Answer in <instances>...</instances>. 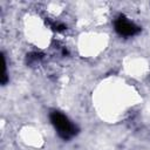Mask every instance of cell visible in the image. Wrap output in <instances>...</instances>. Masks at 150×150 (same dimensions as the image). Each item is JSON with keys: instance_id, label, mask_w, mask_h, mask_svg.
<instances>
[{"instance_id": "obj_2", "label": "cell", "mask_w": 150, "mask_h": 150, "mask_svg": "<svg viewBox=\"0 0 150 150\" xmlns=\"http://www.w3.org/2000/svg\"><path fill=\"white\" fill-rule=\"evenodd\" d=\"M114 27H115V30L121 36H124V38L134 36V35H136L141 32V28L136 23H134L132 21L127 19L124 15H120L115 19Z\"/></svg>"}, {"instance_id": "obj_1", "label": "cell", "mask_w": 150, "mask_h": 150, "mask_svg": "<svg viewBox=\"0 0 150 150\" xmlns=\"http://www.w3.org/2000/svg\"><path fill=\"white\" fill-rule=\"evenodd\" d=\"M49 118H50V122L52 124L54 125L57 135L64 139V141H68L70 138H73L74 136L77 135L79 132V129L75 124H73L69 118L63 115L62 112L60 111H52L49 114Z\"/></svg>"}, {"instance_id": "obj_3", "label": "cell", "mask_w": 150, "mask_h": 150, "mask_svg": "<svg viewBox=\"0 0 150 150\" xmlns=\"http://www.w3.org/2000/svg\"><path fill=\"white\" fill-rule=\"evenodd\" d=\"M43 59V54L40 52H32L29 54H27L26 56V63L28 66H33L35 63H39L41 60Z\"/></svg>"}, {"instance_id": "obj_5", "label": "cell", "mask_w": 150, "mask_h": 150, "mask_svg": "<svg viewBox=\"0 0 150 150\" xmlns=\"http://www.w3.org/2000/svg\"><path fill=\"white\" fill-rule=\"evenodd\" d=\"M1 59H2V73H1V84H6L8 81V76L6 73V59L5 55L1 54Z\"/></svg>"}, {"instance_id": "obj_4", "label": "cell", "mask_w": 150, "mask_h": 150, "mask_svg": "<svg viewBox=\"0 0 150 150\" xmlns=\"http://www.w3.org/2000/svg\"><path fill=\"white\" fill-rule=\"evenodd\" d=\"M46 22L48 23V26L50 27V29H53L54 32H62V30H64L67 28L66 25H63V23H61L59 21H50V20L47 19Z\"/></svg>"}]
</instances>
